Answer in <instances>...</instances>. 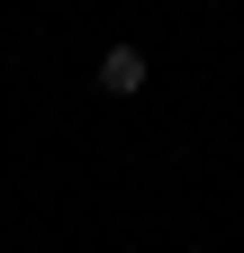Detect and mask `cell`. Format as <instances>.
<instances>
[{"label": "cell", "instance_id": "1", "mask_svg": "<svg viewBox=\"0 0 244 253\" xmlns=\"http://www.w3.org/2000/svg\"><path fill=\"white\" fill-rule=\"evenodd\" d=\"M100 90H109V100H136V90H145V45H109L100 54Z\"/></svg>", "mask_w": 244, "mask_h": 253}]
</instances>
